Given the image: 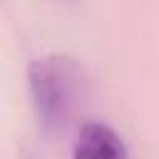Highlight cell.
<instances>
[{
    "label": "cell",
    "instance_id": "cell-1",
    "mask_svg": "<svg viewBox=\"0 0 159 159\" xmlns=\"http://www.w3.org/2000/svg\"><path fill=\"white\" fill-rule=\"evenodd\" d=\"M27 87L37 122L55 132L62 129L75 114L84 92V72L72 55L52 52L30 62Z\"/></svg>",
    "mask_w": 159,
    "mask_h": 159
},
{
    "label": "cell",
    "instance_id": "cell-2",
    "mask_svg": "<svg viewBox=\"0 0 159 159\" xmlns=\"http://www.w3.org/2000/svg\"><path fill=\"white\" fill-rule=\"evenodd\" d=\"M127 144L104 122H87L72 144V159H127Z\"/></svg>",
    "mask_w": 159,
    "mask_h": 159
}]
</instances>
